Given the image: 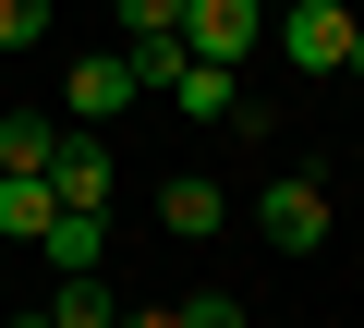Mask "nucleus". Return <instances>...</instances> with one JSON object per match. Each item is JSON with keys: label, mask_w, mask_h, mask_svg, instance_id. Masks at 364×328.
Wrapping results in <instances>:
<instances>
[{"label": "nucleus", "mask_w": 364, "mask_h": 328, "mask_svg": "<svg viewBox=\"0 0 364 328\" xmlns=\"http://www.w3.org/2000/svg\"><path fill=\"white\" fill-rule=\"evenodd\" d=\"M255 243H267V255H316V243H328V183H316V171H279V183L255 195Z\"/></svg>", "instance_id": "f257e3e1"}, {"label": "nucleus", "mask_w": 364, "mask_h": 328, "mask_svg": "<svg viewBox=\"0 0 364 328\" xmlns=\"http://www.w3.org/2000/svg\"><path fill=\"white\" fill-rule=\"evenodd\" d=\"M267 37H279V49H291L304 73H340L364 25H352V0H279V13H267Z\"/></svg>", "instance_id": "f03ea898"}, {"label": "nucleus", "mask_w": 364, "mask_h": 328, "mask_svg": "<svg viewBox=\"0 0 364 328\" xmlns=\"http://www.w3.org/2000/svg\"><path fill=\"white\" fill-rule=\"evenodd\" d=\"M255 37H267V0H182V49H195V61H231L243 73Z\"/></svg>", "instance_id": "7ed1b4c3"}, {"label": "nucleus", "mask_w": 364, "mask_h": 328, "mask_svg": "<svg viewBox=\"0 0 364 328\" xmlns=\"http://www.w3.org/2000/svg\"><path fill=\"white\" fill-rule=\"evenodd\" d=\"M134 97H146V85H134V61H122V49H85V61H73V85H61V110H73L85 134H97V122H122Z\"/></svg>", "instance_id": "20e7f679"}, {"label": "nucleus", "mask_w": 364, "mask_h": 328, "mask_svg": "<svg viewBox=\"0 0 364 328\" xmlns=\"http://www.w3.org/2000/svg\"><path fill=\"white\" fill-rule=\"evenodd\" d=\"M158 97H170L182 122H243V73H231V61H195V49H182V73H170Z\"/></svg>", "instance_id": "39448f33"}, {"label": "nucleus", "mask_w": 364, "mask_h": 328, "mask_svg": "<svg viewBox=\"0 0 364 328\" xmlns=\"http://www.w3.org/2000/svg\"><path fill=\"white\" fill-rule=\"evenodd\" d=\"M49 195L61 207H109V146L85 122H61V146H49Z\"/></svg>", "instance_id": "423d86ee"}, {"label": "nucleus", "mask_w": 364, "mask_h": 328, "mask_svg": "<svg viewBox=\"0 0 364 328\" xmlns=\"http://www.w3.org/2000/svg\"><path fill=\"white\" fill-rule=\"evenodd\" d=\"M109 316H122V292H109L97 268H61V292L37 304V328H109Z\"/></svg>", "instance_id": "0eeeda50"}, {"label": "nucleus", "mask_w": 364, "mask_h": 328, "mask_svg": "<svg viewBox=\"0 0 364 328\" xmlns=\"http://www.w3.org/2000/svg\"><path fill=\"white\" fill-rule=\"evenodd\" d=\"M158 219H170L182 243H207V231H219L231 207H219V183H207V171H170V183H158Z\"/></svg>", "instance_id": "6e6552de"}, {"label": "nucleus", "mask_w": 364, "mask_h": 328, "mask_svg": "<svg viewBox=\"0 0 364 328\" xmlns=\"http://www.w3.org/2000/svg\"><path fill=\"white\" fill-rule=\"evenodd\" d=\"M37 255H49V268H97V255H109V207H61V219L37 231Z\"/></svg>", "instance_id": "1a4fd4ad"}, {"label": "nucleus", "mask_w": 364, "mask_h": 328, "mask_svg": "<svg viewBox=\"0 0 364 328\" xmlns=\"http://www.w3.org/2000/svg\"><path fill=\"white\" fill-rule=\"evenodd\" d=\"M61 219V195H49V171H0V231H13V243H37Z\"/></svg>", "instance_id": "9d476101"}, {"label": "nucleus", "mask_w": 364, "mask_h": 328, "mask_svg": "<svg viewBox=\"0 0 364 328\" xmlns=\"http://www.w3.org/2000/svg\"><path fill=\"white\" fill-rule=\"evenodd\" d=\"M49 146H61V122H25L13 110V122H0V171H49Z\"/></svg>", "instance_id": "9b49d317"}, {"label": "nucleus", "mask_w": 364, "mask_h": 328, "mask_svg": "<svg viewBox=\"0 0 364 328\" xmlns=\"http://www.w3.org/2000/svg\"><path fill=\"white\" fill-rule=\"evenodd\" d=\"M158 316H170V328H243L231 292H182V304H158Z\"/></svg>", "instance_id": "f8f14e48"}, {"label": "nucleus", "mask_w": 364, "mask_h": 328, "mask_svg": "<svg viewBox=\"0 0 364 328\" xmlns=\"http://www.w3.org/2000/svg\"><path fill=\"white\" fill-rule=\"evenodd\" d=\"M49 37V0H0V49H37Z\"/></svg>", "instance_id": "ddd939ff"}, {"label": "nucleus", "mask_w": 364, "mask_h": 328, "mask_svg": "<svg viewBox=\"0 0 364 328\" xmlns=\"http://www.w3.org/2000/svg\"><path fill=\"white\" fill-rule=\"evenodd\" d=\"M122 37H182V0H122Z\"/></svg>", "instance_id": "4468645a"}, {"label": "nucleus", "mask_w": 364, "mask_h": 328, "mask_svg": "<svg viewBox=\"0 0 364 328\" xmlns=\"http://www.w3.org/2000/svg\"><path fill=\"white\" fill-rule=\"evenodd\" d=\"M340 73H352V85H364V37H352V61H340Z\"/></svg>", "instance_id": "2eb2a0df"}, {"label": "nucleus", "mask_w": 364, "mask_h": 328, "mask_svg": "<svg viewBox=\"0 0 364 328\" xmlns=\"http://www.w3.org/2000/svg\"><path fill=\"white\" fill-rule=\"evenodd\" d=\"M109 328H170V316H109Z\"/></svg>", "instance_id": "dca6fc26"}, {"label": "nucleus", "mask_w": 364, "mask_h": 328, "mask_svg": "<svg viewBox=\"0 0 364 328\" xmlns=\"http://www.w3.org/2000/svg\"><path fill=\"white\" fill-rule=\"evenodd\" d=\"M267 13H279V0H267Z\"/></svg>", "instance_id": "f3484780"}]
</instances>
